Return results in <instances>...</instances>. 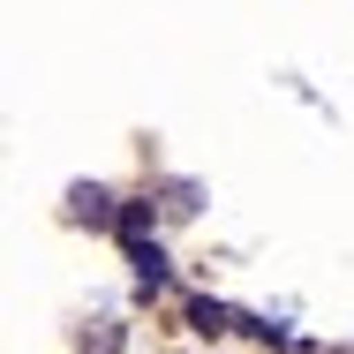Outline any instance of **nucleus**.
I'll return each mask as SVG.
<instances>
[{
	"label": "nucleus",
	"mask_w": 354,
	"mask_h": 354,
	"mask_svg": "<svg viewBox=\"0 0 354 354\" xmlns=\"http://www.w3.org/2000/svg\"><path fill=\"white\" fill-rule=\"evenodd\" d=\"M129 264H136L143 286H166V257H158V241H129Z\"/></svg>",
	"instance_id": "nucleus-3"
},
{
	"label": "nucleus",
	"mask_w": 354,
	"mask_h": 354,
	"mask_svg": "<svg viewBox=\"0 0 354 354\" xmlns=\"http://www.w3.org/2000/svg\"><path fill=\"white\" fill-rule=\"evenodd\" d=\"M189 324H196V332H204V339H212V332H234V324H241V317H234V309H226V301H189Z\"/></svg>",
	"instance_id": "nucleus-2"
},
{
	"label": "nucleus",
	"mask_w": 354,
	"mask_h": 354,
	"mask_svg": "<svg viewBox=\"0 0 354 354\" xmlns=\"http://www.w3.org/2000/svg\"><path fill=\"white\" fill-rule=\"evenodd\" d=\"M196 212V181H174V189H166V218H189Z\"/></svg>",
	"instance_id": "nucleus-5"
},
{
	"label": "nucleus",
	"mask_w": 354,
	"mask_h": 354,
	"mask_svg": "<svg viewBox=\"0 0 354 354\" xmlns=\"http://www.w3.org/2000/svg\"><path fill=\"white\" fill-rule=\"evenodd\" d=\"M83 354H121V324H98V332L83 339Z\"/></svg>",
	"instance_id": "nucleus-6"
},
{
	"label": "nucleus",
	"mask_w": 354,
	"mask_h": 354,
	"mask_svg": "<svg viewBox=\"0 0 354 354\" xmlns=\"http://www.w3.org/2000/svg\"><path fill=\"white\" fill-rule=\"evenodd\" d=\"M121 241H151V226H158V204H121Z\"/></svg>",
	"instance_id": "nucleus-4"
},
{
	"label": "nucleus",
	"mask_w": 354,
	"mask_h": 354,
	"mask_svg": "<svg viewBox=\"0 0 354 354\" xmlns=\"http://www.w3.org/2000/svg\"><path fill=\"white\" fill-rule=\"evenodd\" d=\"M68 212L83 218V226H113V218H121V204H113L106 189H91V181H75V189H68Z\"/></svg>",
	"instance_id": "nucleus-1"
}]
</instances>
